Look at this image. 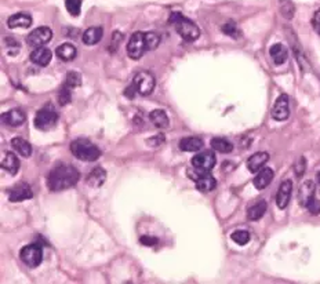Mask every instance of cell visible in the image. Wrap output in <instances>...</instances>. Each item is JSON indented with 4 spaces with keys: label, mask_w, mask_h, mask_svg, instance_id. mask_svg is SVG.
I'll use <instances>...</instances> for the list:
<instances>
[{
    "label": "cell",
    "mask_w": 320,
    "mask_h": 284,
    "mask_svg": "<svg viewBox=\"0 0 320 284\" xmlns=\"http://www.w3.org/2000/svg\"><path fill=\"white\" fill-rule=\"evenodd\" d=\"M80 179V173L71 165H59L51 170L49 175V188L53 192H61L75 187Z\"/></svg>",
    "instance_id": "1"
},
{
    "label": "cell",
    "mask_w": 320,
    "mask_h": 284,
    "mask_svg": "<svg viewBox=\"0 0 320 284\" xmlns=\"http://www.w3.org/2000/svg\"><path fill=\"white\" fill-rule=\"evenodd\" d=\"M170 24L175 27V31L187 42H195L200 37V29L193 21L184 17L181 13H173L170 15Z\"/></svg>",
    "instance_id": "2"
},
{
    "label": "cell",
    "mask_w": 320,
    "mask_h": 284,
    "mask_svg": "<svg viewBox=\"0 0 320 284\" xmlns=\"http://www.w3.org/2000/svg\"><path fill=\"white\" fill-rule=\"evenodd\" d=\"M71 152L82 161H95L101 156V151L89 139H75L71 144Z\"/></svg>",
    "instance_id": "3"
},
{
    "label": "cell",
    "mask_w": 320,
    "mask_h": 284,
    "mask_svg": "<svg viewBox=\"0 0 320 284\" xmlns=\"http://www.w3.org/2000/svg\"><path fill=\"white\" fill-rule=\"evenodd\" d=\"M58 123V113L54 109L53 105H47V107L42 108L35 117V126L37 130L42 131H49L53 130Z\"/></svg>",
    "instance_id": "4"
},
{
    "label": "cell",
    "mask_w": 320,
    "mask_h": 284,
    "mask_svg": "<svg viewBox=\"0 0 320 284\" xmlns=\"http://www.w3.org/2000/svg\"><path fill=\"white\" fill-rule=\"evenodd\" d=\"M133 85L135 86L138 94H141V95H149L155 90L156 79L151 72H138L137 75L134 76Z\"/></svg>",
    "instance_id": "5"
},
{
    "label": "cell",
    "mask_w": 320,
    "mask_h": 284,
    "mask_svg": "<svg viewBox=\"0 0 320 284\" xmlns=\"http://www.w3.org/2000/svg\"><path fill=\"white\" fill-rule=\"evenodd\" d=\"M147 42H145V33L135 32L130 37L127 43V54L131 59H139L144 54L147 53Z\"/></svg>",
    "instance_id": "6"
},
{
    "label": "cell",
    "mask_w": 320,
    "mask_h": 284,
    "mask_svg": "<svg viewBox=\"0 0 320 284\" xmlns=\"http://www.w3.org/2000/svg\"><path fill=\"white\" fill-rule=\"evenodd\" d=\"M21 261L29 268L39 267L43 259V253H42V247L37 245H29L25 246L21 253H19Z\"/></svg>",
    "instance_id": "7"
},
{
    "label": "cell",
    "mask_w": 320,
    "mask_h": 284,
    "mask_svg": "<svg viewBox=\"0 0 320 284\" xmlns=\"http://www.w3.org/2000/svg\"><path fill=\"white\" fill-rule=\"evenodd\" d=\"M53 37V32L47 27H40L36 28L35 31H32L27 37V43L31 47H42L46 43H49Z\"/></svg>",
    "instance_id": "8"
},
{
    "label": "cell",
    "mask_w": 320,
    "mask_h": 284,
    "mask_svg": "<svg viewBox=\"0 0 320 284\" xmlns=\"http://www.w3.org/2000/svg\"><path fill=\"white\" fill-rule=\"evenodd\" d=\"M215 163H217L215 155L210 151L200 152L196 156H193V159H192V166L195 169L200 170V171H205V173H210L214 169Z\"/></svg>",
    "instance_id": "9"
},
{
    "label": "cell",
    "mask_w": 320,
    "mask_h": 284,
    "mask_svg": "<svg viewBox=\"0 0 320 284\" xmlns=\"http://www.w3.org/2000/svg\"><path fill=\"white\" fill-rule=\"evenodd\" d=\"M286 32H287V37H289L290 46H291V49H293L294 55L297 58V63L299 64V67H301L303 71H309V69H311V65H309L308 59L305 58V55H304L301 45H299V42H298L297 36H295L294 31L293 29H290V28H286Z\"/></svg>",
    "instance_id": "10"
},
{
    "label": "cell",
    "mask_w": 320,
    "mask_h": 284,
    "mask_svg": "<svg viewBox=\"0 0 320 284\" xmlns=\"http://www.w3.org/2000/svg\"><path fill=\"white\" fill-rule=\"evenodd\" d=\"M290 116V104L289 97L286 94H282L273 104L272 108V117L277 121H285Z\"/></svg>",
    "instance_id": "11"
},
{
    "label": "cell",
    "mask_w": 320,
    "mask_h": 284,
    "mask_svg": "<svg viewBox=\"0 0 320 284\" xmlns=\"http://www.w3.org/2000/svg\"><path fill=\"white\" fill-rule=\"evenodd\" d=\"M291 192H293V182L290 179H286L280 184L279 191L276 195V205L280 210H285L290 203L291 199Z\"/></svg>",
    "instance_id": "12"
},
{
    "label": "cell",
    "mask_w": 320,
    "mask_h": 284,
    "mask_svg": "<svg viewBox=\"0 0 320 284\" xmlns=\"http://www.w3.org/2000/svg\"><path fill=\"white\" fill-rule=\"evenodd\" d=\"M32 197H33V191L28 184H18L10 191L9 195L10 201H13V203H19L24 200L32 199Z\"/></svg>",
    "instance_id": "13"
},
{
    "label": "cell",
    "mask_w": 320,
    "mask_h": 284,
    "mask_svg": "<svg viewBox=\"0 0 320 284\" xmlns=\"http://www.w3.org/2000/svg\"><path fill=\"white\" fill-rule=\"evenodd\" d=\"M316 195V187L315 182L312 179H308L304 184H301V187L298 189V201L303 207H307V205L311 201Z\"/></svg>",
    "instance_id": "14"
},
{
    "label": "cell",
    "mask_w": 320,
    "mask_h": 284,
    "mask_svg": "<svg viewBox=\"0 0 320 284\" xmlns=\"http://www.w3.org/2000/svg\"><path fill=\"white\" fill-rule=\"evenodd\" d=\"M25 120H27V115L21 109H11L2 115V121L10 127H19L25 123Z\"/></svg>",
    "instance_id": "15"
},
{
    "label": "cell",
    "mask_w": 320,
    "mask_h": 284,
    "mask_svg": "<svg viewBox=\"0 0 320 284\" xmlns=\"http://www.w3.org/2000/svg\"><path fill=\"white\" fill-rule=\"evenodd\" d=\"M29 58H31V61L33 64H36V65H39V67H47L50 64V61H51V58H53V54H51V51H50L47 47H36V49H33V51L31 53V55H29Z\"/></svg>",
    "instance_id": "16"
},
{
    "label": "cell",
    "mask_w": 320,
    "mask_h": 284,
    "mask_svg": "<svg viewBox=\"0 0 320 284\" xmlns=\"http://www.w3.org/2000/svg\"><path fill=\"white\" fill-rule=\"evenodd\" d=\"M268 160H269V155L267 152H257V153L250 156L247 160V169L250 173H258L259 170L264 169Z\"/></svg>",
    "instance_id": "17"
},
{
    "label": "cell",
    "mask_w": 320,
    "mask_h": 284,
    "mask_svg": "<svg viewBox=\"0 0 320 284\" xmlns=\"http://www.w3.org/2000/svg\"><path fill=\"white\" fill-rule=\"evenodd\" d=\"M273 177H275V173H273V170L269 169V167H265V169H261L259 171H258V174L255 175V178H254V187L257 188V189H265V188L269 185L272 182V179H273Z\"/></svg>",
    "instance_id": "18"
},
{
    "label": "cell",
    "mask_w": 320,
    "mask_h": 284,
    "mask_svg": "<svg viewBox=\"0 0 320 284\" xmlns=\"http://www.w3.org/2000/svg\"><path fill=\"white\" fill-rule=\"evenodd\" d=\"M196 189L203 193H207V192L214 191V188L217 187V181L215 178L211 175L210 173L202 174L197 179H196Z\"/></svg>",
    "instance_id": "19"
},
{
    "label": "cell",
    "mask_w": 320,
    "mask_h": 284,
    "mask_svg": "<svg viewBox=\"0 0 320 284\" xmlns=\"http://www.w3.org/2000/svg\"><path fill=\"white\" fill-rule=\"evenodd\" d=\"M103 36H104L103 28L93 27V28H89V29H86L83 36H82V40H83V43H85V45L94 46L101 42Z\"/></svg>",
    "instance_id": "20"
},
{
    "label": "cell",
    "mask_w": 320,
    "mask_h": 284,
    "mask_svg": "<svg viewBox=\"0 0 320 284\" xmlns=\"http://www.w3.org/2000/svg\"><path fill=\"white\" fill-rule=\"evenodd\" d=\"M7 25L11 29H15V28H29L32 25V17L28 13H17L9 18Z\"/></svg>",
    "instance_id": "21"
},
{
    "label": "cell",
    "mask_w": 320,
    "mask_h": 284,
    "mask_svg": "<svg viewBox=\"0 0 320 284\" xmlns=\"http://www.w3.org/2000/svg\"><path fill=\"white\" fill-rule=\"evenodd\" d=\"M105 179H107V171H105L103 167H95V169L87 175L86 184L90 185L91 188H99L103 187Z\"/></svg>",
    "instance_id": "22"
},
{
    "label": "cell",
    "mask_w": 320,
    "mask_h": 284,
    "mask_svg": "<svg viewBox=\"0 0 320 284\" xmlns=\"http://www.w3.org/2000/svg\"><path fill=\"white\" fill-rule=\"evenodd\" d=\"M203 145V139L199 137H187L179 141V149L183 152H197Z\"/></svg>",
    "instance_id": "23"
},
{
    "label": "cell",
    "mask_w": 320,
    "mask_h": 284,
    "mask_svg": "<svg viewBox=\"0 0 320 284\" xmlns=\"http://www.w3.org/2000/svg\"><path fill=\"white\" fill-rule=\"evenodd\" d=\"M2 169L10 173L11 175H15L18 173V169H19V160L14 153L11 152H6L5 159L2 160Z\"/></svg>",
    "instance_id": "24"
},
{
    "label": "cell",
    "mask_w": 320,
    "mask_h": 284,
    "mask_svg": "<svg viewBox=\"0 0 320 284\" xmlns=\"http://www.w3.org/2000/svg\"><path fill=\"white\" fill-rule=\"evenodd\" d=\"M269 55H271L272 61L276 64V65H282L287 61V57H289V53H287V49L285 46L280 45V43H276L269 49Z\"/></svg>",
    "instance_id": "25"
},
{
    "label": "cell",
    "mask_w": 320,
    "mask_h": 284,
    "mask_svg": "<svg viewBox=\"0 0 320 284\" xmlns=\"http://www.w3.org/2000/svg\"><path fill=\"white\" fill-rule=\"evenodd\" d=\"M268 209V205L265 200H258L255 205H253L247 210V218L250 221H258L265 215Z\"/></svg>",
    "instance_id": "26"
},
{
    "label": "cell",
    "mask_w": 320,
    "mask_h": 284,
    "mask_svg": "<svg viewBox=\"0 0 320 284\" xmlns=\"http://www.w3.org/2000/svg\"><path fill=\"white\" fill-rule=\"evenodd\" d=\"M149 120L152 121V125L157 127V129H167L170 125L169 116L166 115L165 111L162 109H156L149 113Z\"/></svg>",
    "instance_id": "27"
},
{
    "label": "cell",
    "mask_w": 320,
    "mask_h": 284,
    "mask_svg": "<svg viewBox=\"0 0 320 284\" xmlns=\"http://www.w3.org/2000/svg\"><path fill=\"white\" fill-rule=\"evenodd\" d=\"M11 147L14 148V151L18 152L23 157H31L32 155L31 144L28 141H25L24 138H14V139H11Z\"/></svg>",
    "instance_id": "28"
},
{
    "label": "cell",
    "mask_w": 320,
    "mask_h": 284,
    "mask_svg": "<svg viewBox=\"0 0 320 284\" xmlns=\"http://www.w3.org/2000/svg\"><path fill=\"white\" fill-rule=\"evenodd\" d=\"M210 145L214 151L219 152V153H231L233 151V144L231 141H228L227 138L223 137H215L211 139Z\"/></svg>",
    "instance_id": "29"
},
{
    "label": "cell",
    "mask_w": 320,
    "mask_h": 284,
    "mask_svg": "<svg viewBox=\"0 0 320 284\" xmlns=\"http://www.w3.org/2000/svg\"><path fill=\"white\" fill-rule=\"evenodd\" d=\"M55 54H57L58 58H61L63 61H73L76 57V49L75 46L71 45V43H64L55 50Z\"/></svg>",
    "instance_id": "30"
},
{
    "label": "cell",
    "mask_w": 320,
    "mask_h": 284,
    "mask_svg": "<svg viewBox=\"0 0 320 284\" xmlns=\"http://www.w3.org/2000/svg\"><path fill=\"white\" fill-rule=\"evenodd\" d=\"M221 31L227 36H229V37H233V39H240L242 37V31H240L239 27L233 21H228L227 24H224L223 27H221Z\"/></svg>",
    "instance_id": "31"
},
{
    "label": "cell",
    "mask_w": 320,
    "mask_h": 284,
    "mask_svg": "<svg viewBox=\"0 0 320 284\" xmlns=\"http://www.w3.org/2000/svg\"><path fill=\"white\" fill-rule=\"evenodd\" d=\"M82 85V75L77 73V72H69L67 76H65V82H64V86L68 87V89H76Z\"/></svg>",
    "instance_id": "32"
},
{
    "label": "cell",
    "mask_w": 320,
    "mask_h": 284,
    "mask_svg": "<svg viewBox=\"0 0 320 284\" xmlns=\"http://www.w3.org/2000/svg\"><path fill=\"white\" fill-rule=\"evenodd\" d=\"M280 13L286 19H291L295 14V7L291 0H280Z\"/></svg>",
    "instance_id": "33"
},
{
    "label": "cell",
    "mask_w": 320,
    "mask_h": 284,
    "mask_svg": "<svg viewBox=\"0 0 320 284\" xmlns=\"http://www.w3.org/2000/svg\"><path fill=\"white\" fill-rule=\"evenodd\" d=\"M231 239L235 241L236 245L246 246L250 241V239H251V236H250L247 231H236L231 235Z\"/></svg>",
    "instance_id": "34"
},
{
    "label": "cell",
    "mask_w": 320,
    "mask_h": 284,
    "mask_svg": "<svg viewBox=\"0 0 320 284\" xmlns=\"http://www.w3.org/2000/svg\"><path fill=\"white\" fill-rule=\"evenodd\" d=\"M145 42H147V50L152 51L159 47L160 45V36L155 32H147L145 33Z\"/></svg>",
    "instance_id": "35"
},
{
    "label": "cell",
    "mask_w": 320,
    "mask_h": 284,
    "mask_svg": "<svg viewBox=\"0 0 320 284\" xmlns=\"http://www.w3.org/2000/svg\"><path fill=\"white\" fill-rule=\"evenodd\" d=\"M65 7L72 17H79L82 11V0H65Z\"/></svg>",
    "instance_id": "36"
},
{
    "label": "cell",
    "mask_w": 320,
    "mask_h": 284,
    "mask_svg": "<svg viewBox=\"0 0 320 284\" xmlns=\"http://www.w3.org/2000/svg\"><path fill=\"white\" fill-rule=\"evenodd\" d=\"M72 99V90L63 86L61 90H59V93H58V104L64 107V105H68V104L71 103Z\"/></svg>",
    "instance_id": "37"
},
{
    "label": "cell",
    "mask_w": 320,
    "mask_h": 284,
    "mask_svg": "<svg viewBox=\"0 0 320 284\" xmlns=\"http://www.w3.org/2000/svg\"><path fill=\"white\" fill-rule=\"evenodd\" d=\"M305 171H307V159L301 156V157H298L295 165H294V173L297 177H303Z\"/></svg>",
    "instance_id": "38"
},
{
    "label": "cell",
    "mask_w": 320,
    "mask_h": 284,
    "mask_svg": "<svg viewBox=\"0 0 320 284\" xmlns=\"http://www.w3.org/2000/svg\"><path fill=\"white\" fill-rule=\"evenodd\" d=\"M307 209L312 215H317V214H320V200L313 197V199L307 205Z\"/></svg>",
    "instance_id": "39"
},
{
    "label": "cell",
    "mask_w": 320,
    "mask_h": 284,
    "mask_svg": "<svg viewBox=\"0 0 320 284\" xmlns=\"http://www.w3.org/2000/svg\"><path fill=\"white\" fill-rule=\"evenodd\" d=\"M312 27H313L316 33L320 36V10L319 11H316V13L313 14V17H312Z\"/></svg>",
    "instance_id": "40"
},
{
    "label": "cell",
    "mask_w": 320,
    "mask_h": 284,
    "mask_svg": "<svg viewBox=\"0 0 320 284\" xmlns=\"http://www.w3.org/2000/svg\"><path fill=\"white\" fill-rule=\"evenodd\" d=\"M139 241H141V245L148 246V247H153V246L157 245V239H156V237H152V236H143V237L139 239Z\"/></svg>",
    "instance_id": "41"
},
{
    "label": "cell",
    "mask_w": 320,
    "mask_h": 284,
    "mask_svg": "<svg viewBox=\"0 0 320 284\" xmlns=\"http://www.w3.org/2000/svg\"><path fill=\"white\" fill-rule=\"evenodd\" d=\"M316 179H317V184L320 185V171H317V174H316Z\"/></svg>",
    "instance_id": "42"
}]
</instances>
